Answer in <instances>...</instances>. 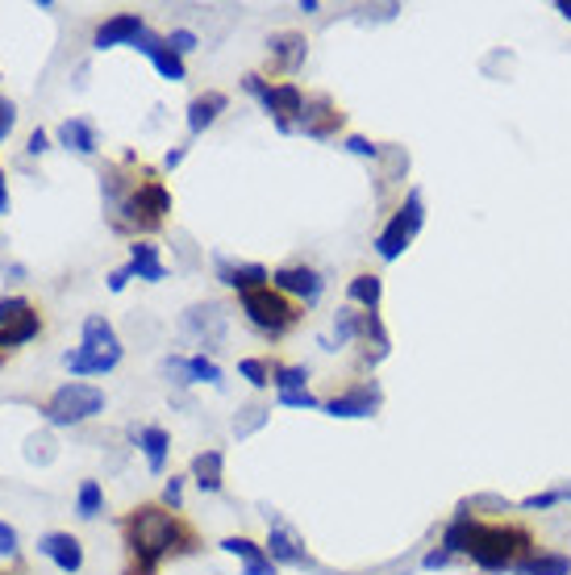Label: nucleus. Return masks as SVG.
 Masks as SVG:
<instances>
[{
  "mask_svg": "<svg viewBox=\"0 0 571 575\" xmlns=\"http://www.w3.org/2000/svg\"><path fill=\"white\" fill-rule=\"evenodd\" d=\"M122 534H126L129 559H134V572L129 575H155L159 563L168 555H184L196 546L192 530L175 514L159 509V505H142L122 521Z\"/></svg>",
  "mask_w": 571,
  "mask_h": 575,
  "instance_id": "1",
  "label": "nucleus"
},
{
  "mask_svg": "<svg viewBox=\"0 0 571 575\" xmlns=\"http://www.w3.org/2000/svg\"><path fill=\"white\" fill-rule=\"evenodd\" d=\"M101 192H105V205L113 213V226L117 229H159L171 213V192L159 180H122L117 171L101 176Z\"/></svg>",
  "mask_w": 571,
  "mask_h": 575,
  "instance_id": "2",
  "label": "nucleus"
},
{
  "mask_svg": "<svg viewBox=\"0 0 571 575\" xmlns=\"http://www.w3.org/2000/svg\"><path fill=\"white\" fill-rule=\"evenodd\" d=\"M529 546V538L522 530H509V526H476V534H471V546H467V555L476 567H484V572H513V563L517 555Z\"/></svg>",
  "mask_w": 571,
  "mask_h": 575,
  "instance_id": "3",
  "label": "nucleus"
},
{
  "mask_svg": "<svg viewBox=\"0 0 571 575\" xmlns=\"http://www.w3.org/2000/svg\"><path fill=\"white\" fill-rule=\"evenodd\" d=\"M422 226H425V201H422V192L413 188V192L404 196V205L392 213V222L380 229V238H376V250H380L384 263H397L404 255V247L418 238V229Z\"/></svg>",
  "mask_w": 571,
  "mask_h": 575,
  "instance_id": "4",
  "label": "nucleus"
},
{
  "mask_svg": "<svg viewBox=\"0 0 571 575\" xmlns=\"http://www.w3.org/2000/svg\"><path fill=\"white\" fill-rule=\"evenodd\" d=\"M101 409H105V392L92 388V384H80V380H71V384H64V388L46 401L43 413H46L50 426H80V421L96 417Z\"/></svg>",
  "mask_w": 571,
  "mask_h": 575,
  "instance_id": "5",
  "label": "nucleus"
},
{
  "mask_svg": "<svg viewBox=\"0 0 571 575\" xmlns=\"http://www.w3.org/2000/svg\"><path fill=\"white\" fill-rule=\"evenodd\" d=\"M242 301V313H247V322L254 329H263V334H288V329L297 326V308L288 305V296L284 292H275V288H259V292H247V296H238Z\"/></svg>",
  "mask_w": 571,
  "mask_h": 575,
  "instance_id": "6",
  "label": "nucleus"
},
{
  "mask_svg": "<svg viewBox=\"0 0 571 575\" xmlns=\"http://www.w3.org/2000/svg\"><path fill=\"white\" fill-rule=\"evenodd\" d=\"M242 88L251 92L254 101L263 104V113L275 122L279 134H293V117H300V109H305V97H300L297 83H267L263 76H247Z\"/></svg>",
  "mask_w": 571,
  "mask_h": 575,
  "instance_id": "7",
  "label": "nucleus"
},
{
  "mask_svg": "<svg viewBox=\"0 0 571 575\" xmlns=\"http://www.w3.org/2000/svg\"><path fill=\"white\" fill-rule=\"evenodd\" d=\"M342 117H346V113H342L330 97H305V109H300L297 125L309 138H334L342 129Z\"/></svg>",
  "mask_w": 571,
  "mask_h": 575,
  "instance_id": "8",
  "label": "nucleus"
},
{
  "mask_svg": "<svg viewBox=\"0 0 571 575\" xmlns=\"http://www.w3.org/2000/svg\"><path fill=\"white\" fill-rule=\"evenodd\" d=\"M38 555H46L59 572H80L84 567V542L76 534H64V530H50V534L38 538Z\"/></svg>",
  "mask_w": 571,
  "mask_h": 575,
  "instance_id": "9",
  "label": "nucleus"
},
{
  "mask_svg": "<svg viewBox=\"0 0 571 575\" xmlns=\"http://www.w3.org/2000/svg\"><path fill=\"white\" fill-rule=\"evenodd\" d=\"M147 34V21L138 13H113V18L92 34V46L96 50H113V46H134V42Z\"/></svg>",
  "mask_w": 571,
  "mask_h": 575,
  "instance_id": "10",
  "label": "nucleus"
},
{
  "mask_svg": "<svg viewBox=\"0 0 571 575\" xmlns=\"http://www.w3.org/2000/svg\"><path fill=\"white\" fill-rule=\"evenodd\" d=\"M275 292H284V296H297L305 305H313L321 301V292H326V280H321L313 268H279L272 275Z\"/></svg>",
  "mask_w": 571,
  "mask_h": 575,
  "instance_id": "11",
  "label": "nucleus"
},
{
  "mask_svg": "<svg viewBox=\"0 0 571 575\" xmlns=\"http://www.w3.org/2000/svg\"><path fill=\"white\" fill-rule=\"evenodd\" d=\"M134 50H142L150 63H155V71L163 76V80H171V83H180V80H189V67H184V59L175 55L168 46V38H159V34H142V38L134 42Z\"/></svg>",
  "mask_w": 571,
  "mask_h": 575,
  "instance_id": "12",
  "label": "nucleus"
},
{
  "mask_svg": "<svg viewBox=\"0 0 571 575\" xmlns=\"http://www.w3.org/2000/svg\"><path fill=\"white\" fill-rule=\"evenodd\" d=\"M267 526H272V534H267V555L272 563H288V567H305L309 555H305V546H300V538L288 530V526H279V517H267Z\"/></svg>",
  "mask_w": 571,
  "mask_h": 575,
  "instance_id": "13",
  "label": "nucleus"
},
{
  "mask_svg": "<svg viewBox=\"0 0 571 575\" xmlns=\"http://www.w3.org/2000/svg\"><path fill=\"white\" fill-rule=\"evenodd\" d=\"M122 363V350H113V354H105V350H88V347H76L64 354V368L71 371V375H105V371H113Z\"/></svg>",
  "mask_w": 571,
  "mask_h": 575,
  "instance_id": "14",
  "label": "nucleus"
},
{
  "mask_svg": "<svg viewBox=\"0 0 571 575\" xmlns=\"http://www.w3.org/2000/svg\"><path fill=\"white\" fill-rule=\"evenodd\" d=\"M217 275H221V284H230L238 296L259 292V288H267V280H272L263 263H238V268H233V263H226V259L217 263Z\"/></svg>",
  "mask_w": 571,
  "mask_h": 575,
  "instance_id": "15",
  "label": "nucleus"
},
{
  "mask_svg": "<svg viewBox=\"0 0 571 575\" xmlns=\"http://www.w3.org/2000/svg\"><path fill=\"white\" fill-rule=\"evenodd\" d=\"M321 409L330 413V417H372V413L380 409V392L376 388H355V392H346V396L326 401Z\"/></svg>",
  "mask_w": 571,
  "mask_h": 575,
  "instance_id": "16",
  "label": "nucleus"
},
{
  "mask_svg": "<svg viewBox=\"0 0 571 575\" xmlns=\"http://www.w3.org/2000/svg\"><path fill=\"white\" fill-rule=\"evenodd\" d=\"M129 275H138V280H147V284H159V280H168V268H163V259H159V247H150V243H134L129 247Z\"/></svg>",
  "mask_w": 571,
  "mask_h": 575,
  "instance_id": "17",
  "label": "nucleus"
},
{
  "mask_svg": "<svg viewBox=\"0 0 571 575\" xmlns=\"http://www.w3.org/2000/svg\"><path fill=\"white\" fill-rule=\"evenodd\" d=\"M221 551H230V555L242 559L247 575H275L272 555H267L263 546H254L251 538H226V542H221Z\"/></svg>",
  "mask_w": 571,
  "mask_h": 575,
  "instance_id": "18",
  "label": "nucleus"
},
{
  "mask_svg": "<svg viewBox=\"0 0 571 575\" xmlns=\"http://www.w3.org/2000/svg\"><path fill=\"white\" fill-rule=\"evenodd\" d=\"M226 92H205V97H196V101L189 104V129L192 134H205L221 113H226Z\"/></svg>",
  "mask_w": 571,
  "mask_h": 575,
  "instance_id": "19",
  "label": "nucleus"
},
{
  "mask_svg": "<svg viewBox=\"0 0 571 575\" xmlns=\"http://www.w3.org/2000/svg\"><path fill=\"white\" fill-rule=\"evenodd\" d=\"M272 55L279 63H284V71H297L300 63H305V55H309V42H305V34H297V30H284V34H272Z\"/></svg>",
  "mask_w": 571,
  "mask_h": 575,
  "instance_id": "20",
  "label": "nucleus"
},
{
  "mask_svg": "<svg viewBox=\"0 0 571 575\" xmlns=\"http://www.w3.org/2000/svg\"><path fill=\"white\" fill-rule=\"evenodd\" d=\"M59 143L67 146V150H76V155H96V129H92V122H84V117H67L64 125H59Z\"/></svg>",
  "mask_w": 571,
  "mask_h": 575,
  "instance_id": "21",
  "label": "nucleus"
},
{
  "mask_svg": "<svg viewBox=\"0 0 571 575\" xmlns=\"http://www.w3.org/2000/svg\"><path fill=\"white\" fill-rule=\"evenodd\" d=\"M138 447H142V454H147V467L155 475H163V467H168V447L171 438L163 426H147V430L138 433Z\"/></svg>",
  "mask_w": 571,
  "mask_h": 575,
  "instance_id": "22",
  "label": "nucleus"
},
{
  "mask_svg": "<svg viewBox=\"0 0 571 575\" xmlns=\"http://www.w3.org/2000/svg\"><path fill=\"white\" fill-rule=\"evenodd\" d=\"M80 347L88 350H105V354H113V350H122V342H117V334H113V326L105 322V313H92L84 322V334H80Z\"/></svg>",
  "mask_w": 571,
  "mask_h": 575,
  "instance_id": "23",
  "label": "nucleus"
},
{
  "mask_svg": "<svg viewBox=\"0 0 571 575\" xmlns=\"http://www.w3.org/2000/svg\"><path fill=\"white\" fill-rule=\"evenodd\" d=\"M513 575H571V559L568 555H526L513 563Z\"/></svg>",
  "mask_w": 571,
  "mask_h": 575,
  "instance_id": "24",
  "label": "nucleus"
},
{
  "mask_svg": "<svg viewBox=\"0 0 571 575\" xmlns=\"http://www.w3.org/2000/svg\"><path fill=\"white\" fill-rule=\"evenodd\" d=\"M192 480L201 493H221V451H205L192 459Z\"/></svg>",
  "mask_w": 571,
  "mask_h": 575,
  "instance_id": "25",
  "label": "nucleus"
},
{
  "mask_svg": "<svg viewBox=\"0 0 571 575\" xmlns=\"http://www.w3.org/2000/svg\"><path fill=\"white\" fill-rule=\"evenodd\" d=\"M171 371L189 375L192 384H221V368L213 359H205V354H196V359H171Z\"/></svg>",
  "mask_w": 571,
  "mask_h": 575,
  "instance_id": "26",
  "label": "nucleus"
},
{
  "mask_svg": "<svg viewBox=\"0 0 571 575\" xmlns=\"http://www.w3.org/2000/svg\"><path fill=\"white\" fill-rule=\"evenodd\" d=\"M476 526L480 521H471V514H459L450 526H446L443 534V551H450V555H467V546H471V534H476Z\"/></svg>",
  "mask_w": 571,
  "mask_h": 575,
  "instance_id": "27",
  "label": "nucleus"
},
{
  "mask_svg": "<svg viewBox=\"0 0 571 575\" xmlns=\"http://www.w3.org/2000/svg\"><path fill=\"white\" fill-rule=\"evenodd\" d=\"M346 296H351L355 305L367 308V313H376V305H380V296H384L380 275H355V280H351V288H346Z\"/></svg>",
  "mask_w": 571,
  "mask_h": 575,
  "instance_id": "28",
  "label": "nucleus"
},
{
  "mask_svg": "<svg viewBox=\"0 0 571 575\" xmlns=\"http://www.w3.org/2000/svg\"><path fill=\"white\" fill-rule=\"evenodd\" d=\"M272 384L279 396H297V392H309V371L305 368H275Z\"/></svg>",
  "mask_w": 571,
  "mask_h": 575,
  "instance_id": "29",
  "label": "nucleus"
},
{
  "mask_svg": "<svg viewBox=\"0 0 571 575\" xmlns=\"http://www.w3.org/2000/svg\"><path fill=\"white\" fill-rule=\"evenodd\" d=\"M101 505H105L101 484H96V480H84V484H80V496H76V514H80V517H96V514H101Z\"/></svg>",
  "mask_w": 571,
  "mask_h": 575,
  "instance_id": "30",
  "label": "nucleus"
},
{
  "mask_svg": "<svg viewBox=\"0 0 571 575\" xmlns=\"http://www.w3.org/2000/svg\"><path fill=\"white\" fill-rule=\"evenodd\" d=\"M238 371H242V380H251L254 388H267V384H272V375H275V368L267 363V359H242Z\"/></svg>",
  "mask_w": 571,
  "mask_h": 575,
  "instance_id": "31",
  "label": "nucleus"
},
{
  "mask_svg": "<svg viewBox=\"0 0 571 575\" xmlns=\"http://www.w3.org/2000/svg\"><path fill=\"white\" fill-rule=\"evenodd\" d=\"M359 334H363V313H355V308H342L339 322H334V338H339V347L342 342H351V338H359Z\"/></svg>",
  "mask_w": 571,
  "mask_h": 575,
  "instance_id": "32",
  "label": "nucleus"
},
{
  "mask_svg": "<svg viewBox=\"0 0 571 575\" xmlns=\"http://www.w3.org/2000/svg\"><path fill=\"white\" fill-rule=\"evenodd\" d=\"M346 150L359 155V159H380V146L372 143V138H363V134H351V138H346Z\"/></svg>",
  "mask_w": 571,
  "mask_h": 575,
  "instance_id": "33",
  "label": "nucleus"
},
{
  "mask_svg": "<svg viewBox=\"0 0 571 575\" xmlns=\"http://www.w3.org/2000/svg\"><path fill=\"white\" fill-rule=\"evenodd\" d=\"M168 46L175 50V55H180V59H184L189 50H196V34H192V30H171V34H168Z\"/></svg>",
  "mask_w": 571,
  "mask_h": 575,
  "instance_id": "34",
  "label": "nucleus"
},
{
  "mask_svg": "<svg viewBox=\"0 0 571 575\" xmlns=\"http://www.w3.org/2000/svg\"><path fill=\"white\" fill-rule=\"evenodd\" d=\"M13 125H18V104L9 101V97H0V143L13 134Z\"/></svg>",
  "mask_w": 571,
  "mask_h": 575,
  "instance_id": "35",
  "label": "nucleus"
},
{
  "mask_svg": "<svg viewBox=\"0 0 571 575\" xmlns=\"http://www.w3.org/2000/svg\"><path fill=\"white\" fill-rule=\"evenodd\" d=\"M180 500H184V480H175V475H171L168 488H163V505H171V514H175V509H180Z\"/></svg>",
  "mask_w": 571,
  "mask_h": 575,
  "instance_id": "36",
  "label": "nucleus"
},
{
  "mask_svg": "<svg viewBox=\"0 0 571 575\" xmlns=\"http://www.w3.org/2000/svg\"><path fill=\"white\" fill-rule=\"evenodd\" d=\"M563 496L568 493H538V496H526L522 505H526V509H550V505H559Z\"/></svg>",
  "mask_w": 571,
  "mask_h": 575,
  "instance_id": "37",
  "label": "nucleus"
},
{
  "mask_svg": "<svg viewBox=\"0 0 571 575\" xmlns=\"http://www.w3.org/2000/svg\"><path fill=\"white\" fill-rule=\"evenodd\" d=\"M0 555H18V530L0 521Z\"/></svg>",
  "mask_w": 571,
  "mask_h": 575,
  "instance_id": "38",
  "label": "nucleus"
},
{
  "mask_svg": "<svg viewBox=\"0 0 571 575\" xmlns=\"http://www.w3.org/2000/svg\"><path fill=\"white\" fill-rule=\"evenodd\" d=\"M446 563H450V551H430V555H425V572H438Z\"/></svg>",
  "mask_w": 571,
  "mask_h": 575,
  "instance_id": "39",
  "label": "nucleus"
},
{
  "mask_svg": "<svg viewBox=\"0 0 571 575\" xmlns=\"http://www.w3.org/2000/svg\"><path fill=\"white\" fill-rule=\"evenodd\" d=\"M129 280H134V275H129V268H117L113 275H109V292H122Z\"/></svg>",
  "mask_w": 571,
  "mask_h": 575,
  "instance_id": "40",
  "label": "nucleus"
},
{
  "mask_svg": "<svg viewBox=\"0 0 571 575\" xmlns=\"http://www.w3.org/2000/svg\"><path fill=\"white\" fill-rule=\"evenodd\" d=\"M25 150H30V155H43V150H46V134H43V129H34V134H30V146H25Z\"/></svg>",
  "mask_w": 571,
  "mask_h": 575,
  "instance_id": "41",
  "label": "nucleus"
},
{
  "mask_svg": "<svg viewBox=\"0 0 571 575\" xmlns=\"http://www.w3.org/2000/svg\"><path fill=\"white\" fill-rule=\"evenodd\" d=\"M168 167H180L184 164V146H175V150H168V159H163Z\"/></svg>",
  "mask_w": 571,
  "mask_h": 575,
  "instance_id": "42",
  "label": "nucleus"
},
{
  "mask_svg": "<svg viewBox=\"0 0 571 575\" xmlns=\"http://www.w3.org/2000/svg\"><path fill=\"white\" fill-rule=\"evenodd\" d=\"M555 9H559V13H563V18L571 21V0H559V4H555Z\"/></svg>",
  "mask_w": 571,
  "mask_h": 575,
  "instance_id": "43",
  "label": "nucleus"
},
{
  "mask_svg": "<svg viewBox=\"0 0 571 575\" xmlns=\"http://www.w3.org/2000/svg\"><path fill=\"white\" fill-rule=\"evenodd\" d=\"M0 575H9V572H0Z\"/></svg>",
  "mask_w": 571,
  "mask_h": 575,
  "instance_id": "44",
  "label": "nucleus"
},
{
  "mask_svg": "<svg viewBox=\"0 0 571 575\" xmlns=\"http://www.w3.org/2000/svg\"><path fill=\"white\" fill-rule=\"evenodd\" d=\"M0 176H4V171H0Z\"/></svg>",
  "mask_w": 571,
  "mask_h": 575,
  "instance_id": "45",
  "label": "nucleus"
}]
</instances>
